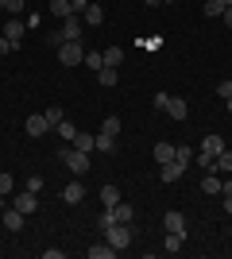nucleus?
<instances>
[{
    "instance_id": "33",
    "label": "nucleus",
    "mask_w": 232,
    "mask_h": 259,
    "mask_svg": "<svg viewBox=\"0 0 232 259\" xmlns=\"http://www.w3.org/2000/svg\"><path fill=\"white\" fill-rule=\"evenodd\" d=\"M23 190H31V194H39V190H43V178H39V174H31V178H27V186H23Z\"/></svg>"
},
{
    "instance_id": "34",
    "label": "nucleus",
    "mask_w": 232,
    "mask_h": 259,
    "mask_svg": "<svg viewBox=\"0 0 232 259\" xmlns=\"http://www.w3.org/2000/svg\"><path fill=\"white\" fill-rule=\"evenodd\" d=\"M12 186H16V182H12V174H0V194L8 197V194H12Z\"/></svg>"
},
{
    "instance_id": "11",
    "label": "nucleus",
    "mask_w": 232,
    "mask_h": 259,
    "mask_svg": "<svg viewBox=\"0 0 232 259\" xmlns=\"http://www.w3.org/2000/svg\"><path fill=\"white\" fill-rule=\"evenodd\" d=\"M81 197H85V186L77 182V178H74L70 186H62V201H66V205H77Z\"/></svg>"
},
{
    "instance_id": "20",
    "label": "nucleus",
    "mask_w": 232,
    "mask_h": 259,
    "mask_svg": "<svg viewBox=\"0 0 232 259\" xmlns=\"http://www.w3.org/2000/svg\"><path fill=\"white\" fill-rule=\"evenodd\" d=\"M201 190H205V194H221V178H217V174H213V170H205V178H201Z\"/></svg>"
},
{
    "instance_id": "31",
    "label": "nucleus",
    "mask_w": 232,
    "mask_h": 259,
    "mask_svg": "<svg viewBox=\"0 0 232 259\" xmlns=\"http://www.w3.org/2000/svg\"><path fill=\"white\" fill-rule=\"evenodd\" d=\"M23 4H27V0H4V12H12V16H20V12H23Z\"/></svg>"
},
{
    "instance_id": "18",
    "label": "nucleus",
    "mask_w": 232,
    "mask_h": 259,
    "mask_svg": "<svg viewBox=\"0 0 232 259\" xmlns=\"http://www.w3.org/2000/svg\"><path fill=\"white\" fill-rule=\"evenodd\" d=\"M116 201H120V186H101V205L112 209Z\"/></svg>"
},
{
    "instance_id": "23",
    "label": "nucleus",
    "mask_w": 232,
    "mask_h": 259,
    "mask_svg": "<svg viewBox=\"0 0 232 259\" xmlns=\"http://www.w3.org/2000/svg\"><path fill=\"white\" fill-rule=\"evenodd\" d=\"M85 66L101 74V70H105V54H101V51H85Z\"/></svg>"
},
{
    "instance_id": "28",
    "label": "nucleus",
    "mask_w": 232,
    "mask_h": 259,
    "mask_svg": "<svg viewBox=\"0 0 232 259\" xmlns=\"http://www.w3.org/2000/svg\"><path fill=\"white\" fill-rule=\"evenodd\" d=\"M101 54H105V66H120V58H124L120 47H109V51H101Z\"/></svg>"
},
{
    "instance_id": "24",
    "label": "nucleus",
    "mask_w": 232,
    "mask_h": 259,
    "mask_svg": "<svg viewBox=\"0 0 232 259\" xmlns=\"http://www.w3.org/2000/svg\"><path fill=\"white\" fill-rule=\"evenodd\" d=\"M43 116H47V124H51V128H58V124L66 120V112H62V108H58V105H51V108H47V112H43Z\"/></svg>"
},
{
    "instance_id": "10",
    "label": "nucleus",
    "mask_w": 232,
    "mask_h": 259,
    "mask_svg": "<svg viewBox=\"0 0 232 259\" xmlns=\"http://www.w3.org/2000/svg\"><path fill=\"white\" fill-rule=\"evenodd\" d=\"M109 213H112V225H116V221H120V225H132V217H135V209L128 205V201H116V205H112Z\"/></svg>"
},
{
    "instance_id": "22",
    "label": "nucleus",
    "mask_w": 232,
    "mask_h": 259,
    "mask_svg": "<svg viewBox=\"0 0 232 259\" xmlns=\"http://www.w3.org/2000/svg\"><path fill=\"white\" fill-rule=\"evenodd\" d=\"M182 244H186V236H178V232H166V240H163V248L170 251V255H178V251H182Z\"/></svg>"
},
{
    "instance_id": "35",
    "label": "nucleus",
    "mask_w": 232,
    "mask_h": 259,
    "mask_svg": "<svg viewBox=\"0 0 232 259\" xmlns=\"http://www.w3.org/2000/svg\"><path fill=\"white\" fill-rule=\"evenodd\" d=\"M217 97H221V101L232 97V81H221V85H217Z\"/></svg>"
},
{
    "instance_id": "41",
    "label": "nucleus",
    "mask_w": 232,
    "mask_h": 259,
    "mask_svg": "<svg viewBox=\"0 0 232 259\" xmlns=\"http://www.w3.org/2000/svg\"><path fill=\"white\" fill-rule=\"evenodd\" d=\"M221 194H232V178H228V182H221Z\"/></svg>"
},
{
    "instance_id": "7",
    "label": "nucleus",
    "mask_w": 232,
    "mask_h": 259,
    "mask_svg": "<svg viewBox=\"0 0 232 259\" xmlns=\"http://www.w3.org/2000/svg\"><path fill=\"white\" fill-rule=\"evenodd\" d=\"M163 228H166V232H178V236H186V232H190V225H186V217L178 213V209H170V213L163 217Z\"/></svg>"
},
{
    "instance_id": "39",
    "label": "nucleus",
    "mask_w": 232,
    "mask_h": 259,
    "mask_svg": "<svg viewBox=\"0 0 232 259\" xmlns=\"http://www.w3.org/2000/svg\"><path fill=\"white\" fill-rule=\"evenodd\" d=\"M221 20H224V27H232V8H224V16H221Z\"/></svg>"
},
{
    "instance_id": "2",
    "label": "nucleus",
    "mask_w": 232,
    "mask_h": 259,
    "mask_svg": "<svg viewBox=\"0 0 232 259\" xmlns=\"http://www.w3.org/2000/svg\"><path fill=\"white\" fill-rule=\"evenodd\" d=\"M58 159L66 162V166L77 174V178H85V174H89V155H85V151H77L74 143H70V147H62V151H58Z\"/></svg>"
},
{
    "instance_id": "30",
    "label": "nucleus",
    "mask_w": 232,
    "mask_h": 259,
    "mask_svg": "<svg viewBox=\"0 0 232 259\" xmlns=\"http://www.w3.org/2000/svg\"><path fill=\"white\" fill-rule=\"evenodd\" d=\"M194 155H198L194 147H178V155H174V159H178V162H186V166H190V162H194Z\"/></svg>"
},
{
    "instance_id": "26",
    "label": "nucleus",
    "mask_w": 232,
    "mask_h": 259,
    "mask_svg": "<svg viewBox=\"0 0 232 259\" xmlns=\"http://www.w3.org/2000/svg\"><path fill=\"white\" fill-rule=\"evenodd\" d=\"M97 81H101L105 89H112V85H116V66H105V70L97 74Z\"/></svg>"
},
{
    "instance_id": "17",
    "label": "nucleus",
    "mask_w": 232,
    "mask_h": 259,
    "mask_svg": "<svg viewBox=\"0 0 232 259\" xmlns=\"http://www.w3.org/2000/svg\"><path fill=\"white\" fill-rule=\"evenodd\" d=\"M0 35H4V39H12V43L20 47V43H23V23H20V20H8V23H4V31H0Z\"/></svg>"
},
{
    "instance_id": "42",
    "label": "nucleus",
    "mask_w": 232,
    "mask_h": 259,
    "mask_svg": "<svg viewBox=\"0 0 232 259\" xmlns=\"http://www.w3.org/2000/svg\"><path fill=\"white\" fill-rule=\"evenodd\" d=\"M144 4H147V8H159V4H163V0H144Z\"/></svg>"
},
{
    "instance_id": "38",
    "label": "nucleus",
    "mask_w": 232,
    "mask_h": 259,
    "mask_svg": "<svg viewBox=\"0 0 232 259\" xmlns=\"http://www.w3.org/2000/svg\"><path fill=\"white\" fill-rule=\"evenodd\" d=\"M16 51V43H12V39H4V35H0V54H12Z\"/></svg>"
},
{
    "instance_id": "29",
    "label": "nucleus",
    "mask_w": 232,
    "mask_h": 259,
    "mask_svg": "<svg viewBox=\"0 0 232 259\" xmlns=\"http://www.w3.org/2000/svg\"><path fill=\"white\" fill-rule=\"evenodd\" d=\"M58 136H62V140H74V136H77V128H74V124H70V120H62V124H58Z\"/></svg>"
},
{
    "instance_id": "25",
    "label": "nucleus",
    "mask_w": 232,
    "mask_h": 259,
    "mask_svg": "<svg viewBox=\"0 0 232 259\" xmlns=\"http://www.w3.org/2000/svg\"><path fill=\"white\" fill-rule=\"evenodd\" d=\"M51 12H55L58 20H66V16H74V8H70V0H51Z\"/></svg>"
},
{
    "instance_id": "3",
    "label": "nucleus",
    "mask_w": 232,
    "mask_h": 259,
    "mask_svg": "<svg viewBox=\"0 0 232 259\" xmlns=\"http://www.w3.org/2000/svg\"><path fill=\"white\" fill-rule=\"evenodd\" d=\"M58 62H62V66H81V62H85V47L77 43V39L62 43V47H58Z\"/></svg>"
},
{
    "instance_id": "27",
    "label": "nucleus",
    "mask_w": 232,
    "mask_h": 259,
    "mask_svg": "<svg viewBox=\"0 0 232 259\" xmlns=\"http://www.w3.org/2000/svg\"><path fill=\"white\" fill-rule=\"evenodd\" d=\"M101 136H112V140H116V136H120V120H116V116H109L105 124H101Z\"/></svg>"
},
{
    "instance_id": "32",
    "label": "nucleus",
    "mask_w": 232,
    "mask_h": 259,
    "mask_svg": "<svg viewBox=\"0 0 232 259\" xmlns=\"http://www.w3.org/2000/svg\"><path fill=\"white\" fill-rule=\"evenodd\" d=\"M112 143H116L112 136H101V132H97V151H112Z\"/></svg>"
},
{
    "instance_id": "5",
    "label": "nucleus",
    "mask_w": 232,
    "mask_h": 259,
    "mask_svg": "<svg viewBox=\"0 0 232 259\" xmlns=\"http://www.w3.org/2000/svg\"><path fill=\"white\" fill-rule=\"evenodd\" d=\"M182 174H186V162H178V159H170V162H163V166H159V178H163L166 186H170V182H178Z\"/></svg>"
},
{
    "instance_id": "9",
    "label": "nucleus",
    "mask_w": 232,
    "mask_h": 259,
    "mask_svg": "<svg viewBox=\"0 0 232 259\" xmlns=\"http://www.w3.org/2000/svg\"><path fill=\"white\" fill-rule=\"evenodd\" d=\"M0 221H4V228H8V232H20V228H23V213H20L16 205L4 209V213H0Z\"/></svg>"
},
{
    "instance_id": "43",
    "label": "nucleus",
    "mask_w": 232,
    "mask_h": 259,
    "mask_svg": "<svg viewBox=\"0 0 232 259\" xmlns=\"http://www.w3.org/2000/svg\"><path fill=\"white\" fill-rule=\"evenodd\" d=\"M4 209H8V205H4V194H0V213H4Z\"/></svg>"
},
{
    "instance_id": "36",
    "label": "nucleus",
    "mask_w": 232,
    "mask_h": 259,
    "mask_svg": "<svg viewBox=\"0 0 232 259\" xmlns=\"http://www.w3.org/2000/svg\"><path fill=\"white\" fill-rule=\"evenodd\" d=\"M89 4H93V0H70V8H74V16H81V12H85Z\"/></svg>"
},
{
    "instance_id": "8",
    "label": "nucleus",
    "mask_w": 232,
    "mask_h": 259,
    "mask_svg": "<svg viewBox=\"0 0 232 259\" xmlns=\"http://www.w3.org/2000/svg\"><path fill=\"white\" fill-rule=\"evenodd\" d=\"M163 112H166L170 120H174V124H182V120L190 116V105H186L182 97H170V101H166V108H163Z\"/></svg>"
},
{
    "instance_id": "16",
    "label": "nucleus",
    "mask_w": 232,
    "mask_h": 259,
    "mask_svg": "<svg viewBox=\"0 0 232 259\" xmlns=\"http://www.w3.org/2000/svg\"><path fill=\"white\" fill-rule=\"evenodd\" d=\"M81 20H85L89 27H101V23H105V8H101V4H89V8L81 12Z\"/></svg>"
},
{
    "instance_id": "40",
    "label": "nucleus",
    "mask_w": 232,
    "mask_h": 259,
    "mask_svg": "<svg viewBox=\"0 0 232 259\" xmlns=\"http://www.w3.org/2000/svg\"><path fill=\"white\" fill-rule=\"evenodd\" d=\"M224 213L232 217V194H224Z\"/></svg>"
},
{
    "instance_id": "6",
    "label": "nucleus",
    "mask_w": 232,
    "mask_h": 259,
    "mask_svg": "<svg viewBox=\"0 0 232 259\" xmlns=\"http://www.w3.org/2000/svg\"><path fill=\"white\" fill-rule=\"evenodd\" d=\"M23 128H27V136H31V140H39V136H47V132H51V124H47L43 112H35V116L23 120Z\"/></svg>"
},
{
    "instance_id": "44",
    "label": "nucleus",
    "mask_w": 232,
    "mask_h": 259,
    "mask_svg": "<svg viewBox=\"0 0 232 259\" xmlns=\"http://www.w3.org/2000/svg\"><path fill=\"white\" fill-rule=\"evenodd\" d=\"M224 105H228V112H232V97H228V101H224Z\"/></svg>"
},
{
    "instance_id": "4",
    "label": "nucleus",
    "mask_w": 232,
    "mask_h": 259,
    "mask_svg": "<svg viewBox=\"0 0 232 259\" xmlns=\"http://www.w3.org/2000/svg\"><path fill=\"white\" fill-rule=\"evenodd\" d=\"M12 205L20 209L23 217H31L35 209H39V194H31V190H23V194H16V197H12Z\"/></svg>"
},
{
    "instance_id": "45",
    "label": "nucleus",
    "mask_w": 232,
    "mask_h": 259,
    "mask_svg": "<svg viewBox=\"0 0 232 259\" xmlns=\"http://www.w3.org/2000/svg\"><path fill=\"white\" fill-rule=\"evenodd\" d=\"M163 4H174V0H163Z\"/></svg>"
},
{
    "instance_id": "12",
    "label": "nucleus",
    "mask_w": 232,
    "mask_h": 259,
    "mask_svg": "<svg viewBox=\"0 0 232 259\" xmlns=\"http://www.w3.org/2000/svg\"><path fill=\"white\" fill-rule=\"evenodd\" d=\"M174 155H178V147H174V143H155V151H151V159L155 162H159V166H163V162H170V159H174Z\"/></svg>"
},
{
    "instance_id": "1",
    "label": "nucleus",
    "mask_w": 232,
    "mask_h": 259,
    "mask_svg": "<svg viewBox=\"0 0 232 259\" xmlns=\"http://www.w3.org/2000/svg\"><path fill=\"white\" fill-rule=\"evenodd\" d=\"M101 232H105V240H109L116 251L132 248V240H135V228H132V225H120V221H116V225H109V228H101Z\"/></svg>"
},
{
    "instance_id": "15",
    "label": "nucleus",
    "mask_w": 232,
    "mask_h": 259,
    "mask_svg": "<svg viewBox=\"0 0 232 259\" xmlns=\"http://www.w3.org/2000/svg\"><path fill=\"white\" fill-rule=\"evenodd\" d=\"M70 143H74L77 151H85V155H89V151H97V136H89V132H77Z\"/></svg>"
},
{
    "instance_id": "19",
    "label": "nucleus",
    "mask_w": 232,
    "mask_h": 259,
    "mask_svg": "<svg viewBox=\"0 0 232 259\" xmlns=\"http://www.w3.org/2000/svg\"><path fill=\"white\" fill-rule=\"evenodd\" d=\"M213 170H217V174H232V151H228V147H224V151L217 155V162H213Z\"/></svg>"
},
{
    "instance_id": "37",
    "label": "nucleus",
    "mask_w": 232,
    "mask_h": 259,
    "mask_svg": "<svg viewBox=\"0 0 232 259\" xmlns=\"http://www.w3.org/2000/svg\"><path fill=\"white\" fill-rule=\"evenodd\" d=\"M166 101H170V93H155V108H159V112L166 108Z\"/></svg>"
},
{
    "instance_id": "13",
    "label": "nucleus",
    "mask_w": 232,
    "mask_h": 259,
    "mask_svg": "<svg viewBox=\"0 0 232 259\" xmlns=\"http://www.w3.org/2000/svg\"><path fill=\"white\" fill-rule=\"evenodd\" d=\"M62 39H81V16H66V20H62Z\"/></svg>"
},
{
    "instance_id": "21",
    "label": "nucleus",
    "mask_w": 232,
    "mask_h": 259,
    "mask_svg": "<svg viewBox=\"0 0 232 259\" xmlns=\"http://www.w3.org/2000/svg\"><path fill=\"white\" fill-rule=\"evenodd\" d=\"M224 8H232V0H205V16H224Z\"/></svg>"
},
{
    "instance_id": "14",
    "label": "nucleus",
    "mask_w": 232,
    "mask_h": 259,
    "mask_svg": "<svg viewBox=\"0 0 232 259\" xmlns=\"http://www.w3.org/2000/svg\"><path fill=\"white\" fill-rule=\"evenodd\" d=\"M85 255H89V259H116V248L105 240V244H93V248H85Z\"/></svg>"
},
{
    "instance_id": "46",
    "label": "nucleus",
    "mask_w": 232,
    "mask_h": 259,
    "mask_svg": "<svg viewBox=\"0 0 232 259\" xmlns=\"http://www.w3.org/2000/svg\"><path fill=\"white\" fill-rule=\"evenodd\" d=\"M0 12H4V0H0Z\"/></svg>"
}]
</instances>
